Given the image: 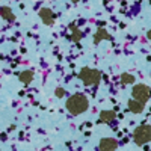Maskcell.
<instances>
[{
	"label": "cell",
	"instance_id": "cell-1",
	"mask_svg": "<svg viewBox=\"0 0 151 151\" xmlns=\"http://www.w3.org/2000/svg\"><path fill=\"white\" fill-rule=\"evenodd\" d=\"M65 107H67V110L71 113V115H80V113L88 110V107H89V101H88L86 95L74 94V95H71L67 100Z\"/></svg>",
	"mask_w": 151,
	"mask_h": 151
},
{
	"label": "cell",
	"instance_id": "cell-2",
	"mask_svg": "<svg viewBox=\"0 0 151 151\" xmlns=\"http://www.w3.org/2000/svg\"><path fill=\"white\" fill-rule=\"evenodd\" d=\"M79 77H80V80H82L86 86H92V85H98V83H100V80H101V73H100L98 70L85 67V68L80 70Z\"/></svg>",
	"mask_w": 151,
	"mask_h": 151
},
{
	"label": "cell",
	"instance_id": "cell-3",
	"mask_svg": "<svg viewBox=\"0 0 151 151\" xmlns=\"http://www.w3.org/2000/svg\"><path fill=\"white\" fill-rule=\"evenodd\" d=\"M150 139H151V129H150L148 124L139 125V127L134 130V133H133V141H134L136 145H139V147L148 144Z\"/></svg>",
	"mask_w": 151,
	"mask_h": 151
},
{
	"label": "cell",
	"instance_id": "cell-4",
	"mask_svg": "<svg viewBox=\"0 0 151 151\" xmlns=\"http://www.w3.org/2000/svg\"><path fill=\"white\" fill-rule=\"evenodd\" d=\"M132 95H133V100L136 101H141V103H147L148 98H150V88L147 85H134L133 86V91H132Z\"/></svg>",
	"mask_w": 151,
	"mask_h": 151
},
{
	"label": "cell",
	"instance_id": "cell-5",
	"mask_svg": "<svg viewBox=\"0 0 151 151\" xmlns=\"http://www.w3.org/2000/svg\"><path fill=\"white\" fill-rule=\"evenodd\" d=\"M116 148H118V141L113 139V137H103L98 145L100 151H115Z\"/></svg>",
	"mask_w": 151,
	"mask_h": 151
},
{
	"label": "cell",
	"instance_id": "cell-6",
	"mask_svg": "<svg viewBox=\"0 0 151 151\" xmlns=\"http://www.w3.org/2000/svg\"><path fill=\"white\" fill-rule=\"evenodd\" d=\"M40 18L42 20V23L45 24V26H52V24L55 23L56 15L53 14V11H52V9L42 8V9H40Z\"/></svg>",
	"mask_w": 151,
	"mask_h": 151
},
{
	"label": "cell",
	"instance_id": "cell-7",
	"mask_svg": "<svg viewBox=\"0 0 151 151\" xmlns=\"http://www.w3.org/2000/svg\"><path fill=\"white\" fill-rule=\"evenodd\" d=\"M0 17H2L5 21H9V23H12L15 20V14L12 12V9L9 6H2L0 8Z\"/></svg>",
	"mask_w": 151,
	"mask_h": 151
},
{
	"label": "cell",
	"instance_id": "cell-8",
	"mask_svg": "<svg viewBox=\"0 0 151 151\" xmlns=\"http://www.w3.org/2000/svg\"><path fill=\"white\" fill-rule=\"evenodd\" d=\"M116 119V113L113 110H103L100 113V122H112Z\"/></svg>",
	"mask_w": 151,
	"mask_h": 151
},
{
	"label": "cell",
	"instance_id": "cell-9",
	"mask_svg": "<svg viewBox=\"0 0 151 151\" xmlns=\"http://www.w3.org/2000/svg\"><path fill=\"white\" fill-rule=\"evenodd\" d=\"M145 109V104L141 101H136V100H130L129 101V110L133 113H142Z\"/></svg>",
	"mask_w": 151,
	"mask_h": 151
},
{
	"label": "cell",
	"instance_id": "cell-10",
	"mask_svg": "<svg viewBox=\"0 0 151 151\" xmlns=\"http://www.w3.org/2000/svg\"><path fill=\"white\" fill-rule=\"evenodd\" d=\"M18 79H20V82H21V83H24V85H29V83L33 80V71H30V70L21 71V73L18 74Z\"/></svg>",
	"mask_w": 151,
	"mask_h": 151
},
{
	"label": "cell",
	"instance_id": "cell-11",
	"mask_svg": "<svg viewBox=\"0 0 151 151\" xmlns=\"http://www.w3.org/2000/svg\"><path fill=\"white\" fill-rule=\"evenodd\" d=\"M103 40H110V35L107 33L106 29H98L95 32V35H94V42L98 44L100 41H103Z\"/></svg>",
	"mask_w": 151,
	"mask_h": 151
},
{
	"label": "cell",
	"instance_id": "cell-12",
	"mask_svg": "<svg viewBox=\"0 0 151 151\" xmlns=\"http://www.w3.org/2000/svg\"><path fill=\"white\" fill-rule=\"evenodd\" d=\"M134 76L130 74V73H122L121 74V83L122 85H133L134 83Z\"/></svg>",
	"mask_w": 151,
	"mask_h": 151
},
{
	"label": "cell",
	"instance_id": "cell-13",
	"mask_svg": "<svg viewBox=\"0 0 151 151\" xmlns=\"http://www.w3.org/2000/svg\"><path fill=\"white\" fill-rule=\"evenodd\" d=\"M71 29H73V35L70 36L71 38V41H74V42H77V41H80L82 40V30H79V29H76V26L74 24H71Z\"/></svg>",
	"mask_w": 151,
	"mask_h": 151
},
{
	"label": "cell",
	"instance_id": "cell-14",
	"mask_svg": "<svg viewBox=\"0 0 151 151\" xmlns=\"http://www.w3.org/2000/svg\"><path fill=\"white\" fill-rule=\"evenodd\" d=\"M55 94H56V97H58V98H62V97L65 95V89H64V88H56Z\"/></svg>",
	"mask_w": 151,
	"mask_h": 151
},
{
	"label": "cell",
	"instance_id": "cell-15",
	"mask_svg": "<svg viewBox=\"0 0 151 151\" xmlns=\"http://www.w3.org/2000/svg\"><path fill=\"white\" fill-rule=\"evenodd\" d=\"M71 2H74V3H77V2H80V0H71Z\"/></svg>",
	"mask_w": 151,
	"mask_h": 151
}]
</instances>
